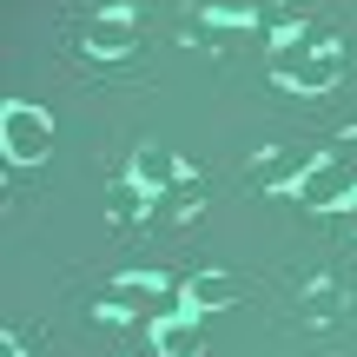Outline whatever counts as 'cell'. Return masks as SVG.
I'll return each mask as SVG.
<instances>
[{"label": "cell", "instance_id": "277c9868", "mask_svg": "<svg viewBox=\"0 0 357 357\" xmlns=\"http://www.w3.org/2000/svg\"><path fill=\"white\" fill-rule=\"evenodd\" d=\"M153 351H159V357H199V351H205V337H199V311L159 318V324H153Z\"/></svg>", "mask_w": 357, "mask_h": 357}, {"label": "cell", "instance_id": "6da1fadb", "mask_svg": "<svg viewBox=\"0 0 357 357\" xmlns=\"http://www.w3.org/2000/svg\"><path fill=\"white\" fill-rule=\"evenodd\" d=\"M337 47L324 33H305V26H291V33L278 40V47H271V73L284 79V86H298V93H324L337 79Z\"/></svg>", "mask_w": 357, "mask_h": 357}, {"label": "cell", "instance_id": "52a82bcc", "mask_svg": "<svg viewBox=\"0 0 357 357\" xmlns=\"http://www.w3.org/2000/svg\"><path fill=\"white\" fill-rule=\"evenodd\" d=\"M311 166H318V153H271V159H265V166H258L252 178H258L265 192H291V185H298V178H305Z\"/></svg>", "mask_w": 357, "mask_h": 357}, {"label": "cell", "instance_id": "7a4b0ae2", "mask_svg": "<svg viewBox=\"0 0 357 357\" xmlns=\"http://www.w3.org/2000/svg\"><path fill=\"white\" fill-rule=\"evenodd\" d=\"M0 146H7L13 166H40L53 153V119L40 106H26V100H7L0 106Z\"/></svg>", "mask_w": 357, "mask_h": 357}, {"label": "cell", "instance_id": "3957f363", "mask_svg": "<svg viewBox=\"0 0 357 357\" xmlns=\"http://www.w3.org/2000/svg\"><path fill=\"white\" fill-rule=\"evenodd\" d=\"M132 13L126 7H106V13H93V26H86V47L93 53H106V60H119V53H132Z\"/></svg>", "mask_w": 357, "mask_h": 357}, {"label": "cell", "instance_id": "ba28073f", "mask_svg": "<svg viewBox=\"0 0 357 357\" xmlns=\"http://www.w3.org/2000/svg\"><path fill=\"white\" fill-rule=\"evenodd\" d=\"M185 298H192V311H225L231 298H238V278H231V271H199V278L185 284Z\"/></svg>", "mask_w": 357, "mask_h": 357}, {"label": "cell", "instance_id": "30bf717a", "mask_svg": "<svg viewBox=\"0 0 357 357\" xmlns=\"http://www.w3.org/2000/svg\"><path fill=\"white\" fill-rule=\"evenodd\" d=\"M146 199H153V192H146L139 178H126V185H113V199H106V212H113V218H139V212H146Z\"/></svg>", "mask_w": 357, "mask_h": 357}, {"label": "cell", "instance_id": "9c48e42d", "mask_svg": "<svg viewBox=\"0 0 357 357\" xmlns=\"http://www.w3.org/2000/svg\"><path fill=\"white\" fill-rule=\"evenodd\" d=\"M146 298H159L153 271H146V278H119L113 291H106V311H146Z\"/></svg>", "mask_w": 357, "mask_h": 357}, {"label": "cell", "instance_id": "8992f818", "mask_svg": "<svg viewBox=\"0 0 357 357\" xmlns=\"http://www.w3.org/2000/svg\"><path fill=\"white\" fill-rule=\"evenodd\" d=\"M344 185H351L344 166H337V159H318V166L291 185V199H305V205H337V199H344Z\"/></svg>", "mask_w": 357, "mask_h": 357}, {"label": "cell", "instance_id": "5b68a950", "mask_svg": "<svg viewBox=\"0 0 357 357\" xmlns=\"http://www.w3.org/2000/svg\"><path fill=\"white\" fill-rule=\"evenodd\" d=\"M132 178H139L146 192H172V178H178V153L166 139H146L139 153H132Z\"/></svg>", "mask_w": 357, "mask_h": 357}]
</instances>
